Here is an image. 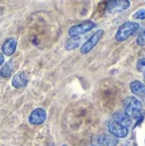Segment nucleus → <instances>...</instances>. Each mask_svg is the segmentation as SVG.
Listing matches in <instances>:
<instances>
[{"mask_svg":"<svg viewBox=\"0 0 145 146\" xmlns=\"http://www.w3.org/2000/svg\"><path fill=\"white\" fill-rule=\"evenodd\" d=\"M108 128L109 133H111V135H113L115 138H119V139H122L127 136L129 131L127 127H125L123 126H121V124L117 123L116 121H115L114 120L109 121L108 122Z\"/></svg>","mask_w":145,"mask_h":146,"instance_id":"obj_6","label":"nucleus"},{"mask_svg":"<svg viewBox=\"0 0 145 146\" xmlns=\"http://www.w3.org/2000/svg\"><path fill=\"white\" fill-rule=\"evenodd\" d=\"M103 35V30H98V31H97L87 41H85L83 44V45L81 46V49H80L81 53L84 54V55L89 53L97 44V43L102 38Z\"/></svg>","mask_w":145,"mask_h":146,"instance_id":"obj_5","label":"nucleus"},{"mask_svg":"<svg viewBox=\"0 0 145 146\" xmlns=\"http://www.w3.org/2000/svg\"><path fill=\"white\" fill-rule=\"evenodd\" d=\"M136 42L139 46H145V29L138 36Z\"/></svg>","mask_w":145,"mask_h":146,"instance_id":"obj_15","label":"nucleus"},{"mask_svg":"<svg viewBox=\"0 0 145 146\" xmlns=\"http://www.w3.org/2000/svg\"><path fill=\"white\" fill-rule=\"evenodd\" d=\"M131 5V2L128 0H115L107 2V11L110 14L121 13L127 9Z\"/></svg>","mask_w":145,"mask_h":146,"instance_id":"obj_4","label":"nucleus"},{"mask_svg":"<svg viewBox=\"0 0 145 146\" xmlns=\"http://www.w3.org/2000/svg\"><path fill=\"white\" fill-rule=\"evenodd\" d=\"M133 18L137 20H145V9H138L134 15Z\"/></svg>","mask_w":145,"mask_h":146,"instance_id":"obj_16","label":"nucleus"},{"mask_svg":"<svg viewBox=\"0 0 145 146\" xmlns=\"http://www.w3.org/2000/svg\"><path fill=\"white\" fill-rule=\"evenodd\" d=\"M13 70V64L12 62H7L3 65V67L1 68L0 71V74L1 76H3V78H8L9 77V75L11 74V72Z\"/></svg>","mask_w":145,"mask_h":146,"instance_id":"obj_14","label":"nucleus"},{"mask_svg":"<svg viewBox=\"0 0 145 146\" xmlns=\"http://www.w3.org/2000/svg\"><path fill=\"white\" fill-rule=\"evenodd\" d=\"M3 62H4V57H3V54H0V66L3 63Z\"/></svg>","mask_w":145,"mask_h":146,"instance_id":"obj_18","label":"nucleus"},{"mask_svg":"<svg viewBox=\"0 0 145 146\" xmlns=\"http://www.w3.org/2000/svg\"><path fill=\"white\" fill-rule=\"evenodd\" d=\"M62 146H68V145H62Z\"/></svg>","mask_w":145,"mask_h":146,"instance_id":"obj_21","label":"nucleus"},{"mask_svg":"<svg viewBox=\"0 0 145 146\" xmlns=\"http://www.w3.org/2000/svg\"><path fill=\"white\" fill-rule=\"evenodd\" d=\"M143 94H145V84H144V88H143Z\"/></svg>","mask_w":145,"mask_h":146,"instance_id":"obj_19","label":"nucleus"},{"mask_svg":"<svg viewBox=\"0 0 145 146\" xmlns=\"http://www.w3.org/2000/svg\"><path fill=\"white\" fill-rule=\"evenodd\" d=\"M137 69L139 72H145V57L139 59L137 62Z\"/></svg>","mask_w":145,"mask_h":146,"instance_id":"obj_17","label":"nucleus"},{"mask_svg":"<svg viewBox=\"0 0 145 146\" xmlns=\"http://www.w3.org/2000/svg\"><path fill=\"white\" fill-rule=\"evenodd\" d=\"M27 83H28V78L24 72L16 74L12 80V86L16 89L26 86Z\"/></svg>","mask_w":145,"mask_h":146,"instance_id":"obj_9","label":"nucleus"},{"mask_svg":"<svg viewBox=\"0 0 145 146\" xmlns=\"http://www.w3.org/2000/svg\"><path fill=\"white\" fill-rule=\"evenodd\" d=\"M143 104L135 97H128L124 101V112L132 119H138L142 115Z\"/></svg>","mask_w":145,"mask_h":146,"instance_id":"obj_1","label":"nucleus"},{"mask_svg":"<svg viewBox=\"0 0 145 146\" xmlns=\"http://www.w3.org/2000/svg\"><path fill=\"white\" fill-rule=\"evenodd\" d=\"M144 78L145 79V72H144Z\"/></svg>","mask_w":145,"mask_h":146,"instance_id":"obj_20","label":"nucleus"},{"mask_svg":"<svg viewBox=\"0 0 145 146\" xmlns=\"http://www.w3.org/2000/svg\"><path fill=\"white\" fill-rule=\"evenodd\" d=\"M47 117V113L44 109L38 108L34 110L30 116H29V122L32 125H40L42 124Z\"/></svg>","mask_w":145,"mask_h":146,"instance_id":"obj_7","label":"nucleus"},{"mask_svg":"<svg viewBox=\"0 0 145 146\" xmlns=\"http://www.w3.org/2000/svg\"><path fill=\"white\" fill-rule=\"evenodd\" d=\"M16 44H17V42H16L15 38H7L4 41V43L3 44V46H2V51H3V53L4 55L8 56H12L15 52Z\"/></svg>","mask_w":145,"mask_h":146,"instance_id":"obj_8","label":"nucleus"},{"mask_svg":"<svg viewBox=\"0 0 145 146\" xmlns=\"http://www.w3.org/2000/svg\"><path fill=\"white\" fill-rule=\"evenodd\" d=\"M80 38L79 37H71L65 43V49L67 50H72L79 46Z\"/></svg>","mask_w":145,"mask_h":146,"instance_id":"obj_12","label":"nucleus"},{"mask_svg":"<svg viewBox=\"0 0 145 146\" xmlns=\"http://www.w3.org/2000/svg\"><path fill=\"white\" fill-rule=\"evenodd\" d=\"M143 88H144V84L139 80H134V81L130 83V89L133 94L142 95L143 94Z\"/></svg>","mask_w":145,"mask_h":146,"instance_id":"obj_13","label":"nucleus"},{"mask_svg":"<svg viewBox=\"0 0 145 146\" xmlns=\"http://www.w3.org/2000/svg\"><path fill=\"white\" fill-rule=\"evenodd\" d=\"M96 27V24L91 21H85L80 24L73 26L68 30V34L71 37H79L82 34H85Z\"/></svg>","mask_w":145,"mask_h":146,"instance_id":"obj_3","label":"nucleus"},{"mask_svg":"<svg viewBox=\"0 0 145 146\" xmlns=\"http://www.w3.org/2000/svg\"><path fill=\"white\" fill-rule=\"evenodd\" d=\"M139 28V24L135 21H126L118 28L115 39L118 42H123L132 37Z\"/></svg>","mask_w":145,"mask_h":146,"instance_id":"obj_2","label":"nucleus"},{"mask_svg":"<svg viewBox=\"0 0 145 146\" xmlns=\"http://www.w3.org/2000/svg\"><path fill=\"white\" fill-rule=\"evenodd\" d=\"M113 120L125 127H130L132 123V118H130L125 112H121V111L115 113L113 115Z\"/></svg>","mask_w":145,"mask_h":146,"instance_id":"obj_11","label":"nucleus"},{"mask_svg":"<svg viewBox=\"0 0 145 146\" xmlns=\"http://www.w3.org/2000/svg\"><path fill=\"white\" fill-rule=\"evenodd\" d=\"M97 143L100 146H116L119 140L111 134H102L97 138Z\"/></svg>","mask_w":145,"mask_h":146,"instance_id":"obj_10","label":"nucleus"}]
</instances>
